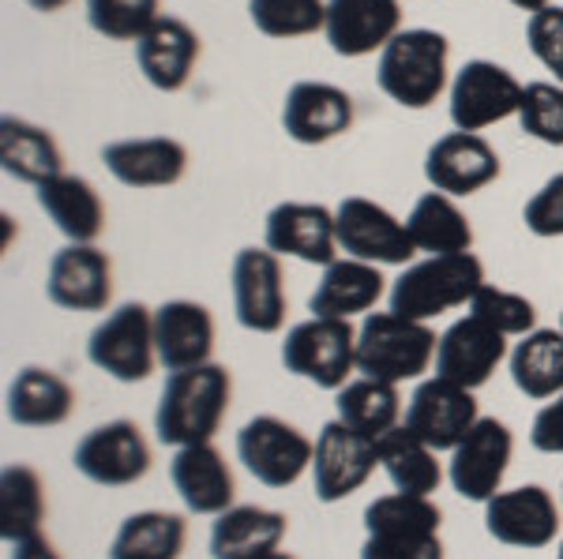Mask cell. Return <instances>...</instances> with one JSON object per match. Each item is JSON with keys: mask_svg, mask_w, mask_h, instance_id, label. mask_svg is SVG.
Segmentation results:
<instances>
[{"mask_svg": "<svg viewBox=\"0 0 563 559\" xmlns=\"http://www.w3.org/2000/svg\"><path fill=\"white\" fill-rule=\"evenodd\" d=\"M526 45L563 87V4H549L526 20Z\"/></svg>", "mask_w": 563, "mask_h": 559, "instance_id": "b9f144b4", "label": "cell"}, {"mask_svg": "<svg viewBox=\"0 0 563 559\" xmlns=\"http://www.w3.org/2000/svg\"><path fill=\"white\" fill-rule=\"evenodd\" d=\"M511 380L526 399L563 394V331L538 327L511 349Z\"/></svg>", "mask_w": 563, "mask_h": 559, "instance_id": "d590c367", "label": "cell"}, {"mask_svg": "<svg viewBox=\"0 0 563 559\" xmlns=\"http://www.w3.org/2000/svg\"><path fill=\"white\" fill-rule=\"evenodd\" d=\"M199 60V34L177 15H162L158 23L135 42V65L143 79L162 90V94H177L188 87Z\"/></svg>", "mask_w": 563, "mask_h": 559, "instance_id": "603a6c76", "label": "cell"}, {"mask_svg": "<svg viewBox=\"0 0 563 559\" xmlns=\"http://www.w3.org/2000/svg\"><path fill=\"white\" fill-rule=\"evenodd\" d=\"M560 331H563V315H560Z\"/></svg>", "mask_w": 563, "mask_h": 559, "instance_id": "f907efd6", "label": "cell"}, {"mask_svg": "<svg viewBox=\"0 0 563 559\" xmlns=\"http://www.w3.org/2000/svg\"><path fill=\"white\" fill-rule=\"evenodd\" d=\"M26 4H31L34 12H42V15H53V12H60L65 4H71V0H26Z\"/></svg>", "mask_w": 563, "mask_h": 559, "instance_id": "bcb514c9", "label": "cell"}, {"mask_svg": "<svg viewBox=\"0 0 563 559\" xmlns=\"http://www.w3.org/2000/svg\"><path fill=\"white\" fill-rule=\"evenodd\" d=\"M45 297L68 312H106L113 301V267L98 245H65L49 259Z\"/></svg>", "mask_w": 563, "mask_h": 559, "instance_id": "ac0fdd59", "label": "cell"}, {"mask_svg": "<svg viewBox=\"0 0 563 559\" xmlns=\"http://www.w3.org/2000/svg\"><path fill=\"white\" fill-rule=\"evenodd\" d=\"M71 466L102 489H124L151 470V447L135 421H109L87 432L71 450Z\"/></svg>", "mask_w": 563, "mask_h": 559, "instance_id": "7c38bea8", "label": "cell"}, {"mask_svg": "<svg viewBox=\"0 0 563 559\" xmlns=\"http://www.w3.org/2000/svg\"><path fill=\"white\" fill-rule=\"evenodd\" d=\"M406 230L413 237V248L429 251V256H459V251L474 248V230H470L466 214L459 211L455 195H443L435 188L413 203Z\"/></svg>", "mask_w": 563, "mask_h": 559, "instance_id": "1f68e13d", "label": "cell"}, {"mask_svg": "<svg viewBox=\"0 0 563 559\" xmlns=\"http://www.w3.org/2000/svg\"><path fill=\"white\" fill-rule=\"evenodd\" d=\"M443 515L432 495L390 492L365 507V548L361 559H443Z\"/></svg>", "mask_w": 563, "mask_h": 559, "instance_id": "277c9868", "label": "cell"}, {"mask_svg": "<svg viewBox=\"0 0 563 559\" xmlns=\"http://www.w3.org/2000/svg\"><path fill=\"white\" fill-rule=\"evenodd\" d=\"M563 526V511H556L549 489L522 484L511 492H496L485 503V529L488 537L507 548H549Z\"/></svg>", "mask_w": 563, "mask_h": 559, "instance_id": "2e32d148", "label": "cell"}, {"mask_svg": "<svg viewBox=\"0 0 563 559\" xmlns=\"http://www.w3.org/2000/svg\"><path fill=\"white\" fill-rule=\"evenodd\" d=\"M530 444L541 455H563V394L538 410V417L530 425Z\"/></svg>", "mask_w": 563, "mask_h": 559, "instance_id": "ee69618b", "label": "cell"}, {"mask_svg": "<svg viewBox=\"0 0 563 559\" xmlns=\"http://www.w3.org/2000/svg\"><path fill=\"white\" fill-rule=\"evenodd\" d=\"M353 98L342 87L301 79L286 90L282 102V128L301 147H320L353 128Z\"/></svg>", "mask_w": 563, "mask_h": 559, "instance_id": "ffe728a7", "label": "cell"}, {"mask_svg": "<svg viewBox=\"0 0 563 559\" xmlns=\"http://www.w3.org/2000/svg\"><path fill=\"white\" fill-rule=\"evenodd\" d=\"M169 481H174L177 495L192 515H222L233 507V470L225 466L222 450L214 444H192L177 447L174 462H169Z\"/></svg>", "mask_w": 563, "mask_h": 559, "instance_id": "cb8c5ba5", "label": "cell"}, {"mask_svg": "<svg viewBox=\"0 0 563 559\" xmlns=\"http://www.w3.org/2000/svg\"><path fill=\"white\" fill-rule=\"evenodd\" d=\"M477 421H481V413H477L474 391L455 380L432 376V380L417 383V391L410 394V402H406L402 425L432 450H455Z\"/></svg>", "mask_w": 563, "mask_h": 559, "instance_id": "8fae6325", "label": "cell"}, {"mask_svg": "<svg viewBox=\"0 0 563 559\" xmlns=\"http://www.w3.org/2000/svg\"><path fill=\"white\" fill-rule=\"evenodd\" d=\"M282 365L323 391H342L357 368V331L350 320H331V315L294 323L282 342Z\"/></svg>", "mask_w": 563, "mask_h": 559, "instance_id": "8992f818", "label": "cell"}, {"mask_svg": "<svg viewBox=\"0 0 563 559\" xmlns=\"http://www.w3.org/2000/svg\"><path fill=\"white\" fill-rule=\"evenodd\" d=\"M519 124L544 147H563V87L560 83H526Z\"/></svg>", "mask_w": 563, "mask_h": 559, "instance_id": "60d3db41", "label": "cell"}, {"mask_svg": "<svg viewBox=\"0 0 563 559\" xmlns=\"http://www.w3.org/2000/svg\"><path fill=\"white\" fill-rule=\"evenodd\" d=\"M102 161L124 188H169L185 177L188 150L169 135H143L109 143L102 147Z\"/></svg>", "mask_w": 563, "mask_h": 559, "instance_id": "484cf974", "label": "cell"}, {"mask_svg": "<svg viewBox=\"0 0 563 559\" xmlns=\"http://www.w3.org/2000/svg\"><path fill=\"white\" fill-rule=\"evenodd\" d=\"M334 230L339 248L350 259H365L376 267H406L417 256L406 222H398L384 203L365 195H346L334 206Z\"/></svg>", "mask_w": 563, "mask_h": 559, "instance_id": "9c48e42d", "label": "cell"}, {"mask_svg": "<svg viewBox=\"0 0 563 559\" xmlns=\"http://www.w3.org/2000/svg\"><path fill=\"white\" fill-rule=\"evenodd\" d=\"M87 357L95 368L121 383H143L158 365V346H154V312L147 304L129 301L113 309L90 331Z\"/></svg>", "mask_w": 563, "mask_h": 559, "instance_id": "52a82bcc", "label": "cell"}, {"mask_svg": "<svg viewBox=\"0 0 563 559\" xmlns=\"http://www.w3.org/2000/svg\"><path fill=\"white\" fill-rule=\"evenodd\" d=\"M470 315H477V320L493 323L499 335L507 338H526L530 331H538V309H533V301H526L522 293H511V290H499V286H481L474 293V301H470Z\"/></svg>", "mask_w": 563, "mask_h": 559, "instance_id": "ab89813d", "label": "cell"}, {"mask_svg": "<svg viewBox=\"0 0 563 559\" xmlns=\"http://www.w3.org/2000/svg\"><path fill=\"white\" fill-rule=\"evenodd\" d=\"M162 20V0H87V23L109 42H140Z\"/></svg>", "mask_w": 563, "mask_h": 559, "instance_id": "f35d334b", "label": "cell"}, {"mask_svg": "<svg viewBox=\"0 0 563 559\" xmlns=\"http://www.w3.org/2000/svg\"><path fill=\"white\" fill-rule=\"evenodd\" d=\"M379 466L376 439L361 436L342 421H327L316 436V458H312V484L320 503H339L365 489L372 470Z\"/></svg>", "mask_w": 563, "mask_h": 559, "instance_id": "5bb4252c", "label": "cell"}, {"mask_svg": "<svg viewBox=\"0 0 563 559\" xmlns=\"http://www.w3.org/2000/svg\"><path fill=\"white\" fill-rule=\"evenodd\" d=\"M376 450H379V466H384V473L390 477L395 492L432 495L443 484V466L435 462V450L429 444H421L406 425L379 436Z\"/></svg>", "mask_w": 563, "mask_h": 559, "instance_id": "836d02e7", "label": "cell"}, {"mask_svg": "<svg viewBox=\"0 0 563 559\" xmlns=\"http://www.w3.org/2000/svg\"><path fill=\"white\" fill-rule=\"evenodd\" d=\"M511 4H515V8H522V12H530V15H533V12H541V8H549L552 0H511Z\"/></svg>", "mask_w": 563, "mask_h": 559, "instance_id": "7dc6e473", "label": "cell"}, {"mask_svg": "<svg viewBox=\"0 0 563 559\" xmlns=\"http://www.w3.org/2000/svg\"><path fill=\"white\" fill-rule=\"evenodd\" d=\"M560 500H563V489H560ZM560 511H563V507H560Z\"/></svg>", "mask_w": 563, "mask_h": 559, "instance_id": "816d5d0a", "label": "cell"}, {"mask_svg": "<svg viewBox=\"0 0 563 559\" xmlns=\"http://www.w3.org/2000/svg\"><path fill=\"white\" fill-rule=\"evenodd\" d=\"M286 537V515L256 503H233L211 526L214 559H260L275 552Z\"/></svg>", "mask_w": 563, "mask_h": 559, "instance_id": "f546056e", "label": "cell"}, {"mask_svg": "<svg viewBox=\"0 0 563 559\" xmlns=\"http://www.w3.org/2000/svg\"><path fill=\"white\" fill-rule=\"evenodd\" d=\"M45 522V484L38 470L23 462L4 466L0 473V537L8 545L42 534Z\"/></svg>", "mask_w": 563, "mask_h": 559, "instance_id": "8d00e7d4", "label": "cell"}, {"mask_svg": "<svg viewBox=\"0 0 563 559\" xmlns=\"http://www.w3.org/2000/svg\"><path fill=\"white\" fill-rule=\"evenodd\" d=\"M233 312L244 331L278 335L286 323L282 256L271 248H241L233 259Z\"/></svg>", "mask_w": 563, "mask_h": 559, "instance_id": "9a60e30c", "label": "cell"}, {"mask_svg": "<svg viewBox=\"0 0 563 559\" xmlns=\"http://www.w3.org/2000/svg\"><path fill=\"white\" fill-rule=\"evenodd\" d=\"M334 410H339L342 425H350L368 439H379L390 428H398L402 394H398V383L361 376V380H350L342 391H334Z\"/></svg>", "mask_w": 563, "mask_h": 559, "instance_id": "e575fe53", "label": "cell"}, {"mask_svg": "<svg viewBox=\"0 0 563 559\" xmlns=\"http://www.w3.org/2000/svg\"><path fill=\"white\" fill-rule=\"evenodd\" d=\"M481 286H485V264L474 251H459V256H429L410 264L395 278L387 297L395 315L429 323L432 315L470 304Z\"/></svg>", "mask_w": 563, "mask_h": 559, "instance_id": "3957f363", "label": "cell"}, {"mask_svg": "<svg viewBox=\"0 0 563 559\" xmlns=\"http://www.w3.org/2000/svg\"><path fill=\"white\" fill-rule=\"evenodd\" d=\"M448 34L429 31V26L398 31L379 53L376 83L402 110H429L448 90Z\"/></svg>", "mask_w": 563, "mask_h": 559, "instance_id": "7a4b0ae2", "label": "cell"}, {"mask_svg": "<svg viewBox=\"0 0 563 559\" xmlns=\"http://www.w3.org/2000/svg\"><path fill=\"white\" fill-rule=\"evenodd\" d=\"M384 293H387V278L379 275V267L346 256V259H334L331 267H323L320 286L308 297V309H312V315L350 320V315L376 309Z\"/></svg>", "mask_w": 563, "mask_h": 559, "instance_id": "f1b7e54d", "label": "cell"}, {"mask_svg": "<svg viewBox=\"0 0 563 559\" xmlns=\"http://www.w3.org/2000/svg\"><path fill=\"white\" fill-rule=\"evenodd\" d=\"M522 83L496 60H466L451 79V124L455 132H481L519 116Z\"/></svg>", "mask_w": 563, "mask_h": 559, "instance_id": "30bf717a", "label": "cell"}, {"mask_svg": "<svg viewBox=\"0 0 563 559\" xmlns=\"http://www.w3.org/2000/svg\"><path fill=\"white\" fill-rule=\"evenodd\" d=\"M522 222L533 237H563V174L549 177L544 185L533 192V200L526 203Z\"/></svg>", "mask_w": 563, "mask_h": 559, "instance_id": "7bdbcfd3", "label": "cell"}, {"mask_svg": "<svg viewBox=\"0 0 563 559\" xmlns=\"http://www.w3.org/2000/svg\"><path fill=\"white\" fill-rule=\"evenodd\" d=\"M38 206L49 214V222L68 237V245H95L106 230V203L98 188L87 177L60 174L34 188Z\"/></svg>", "mask_w": 563, "mask_h": 559, "instance_id": "4316f807", "label": "cell"}, {"mask_svg": "<svg viewBox=\"0 0 563 559\" xmlns=\"http://www.w3.org/2000/svg\"><path fill=\"white\" fill-rule=\"evenodd\" d=\"M260 559H294V556H289V552H278V548H275V552H267V556H260Z\"/></svg>", "mask_w": 563, "mask_h": 559, "instance_id": "c3c4849f", "label": "cell"}, {"mask_svg": "<svg viewBox=\"0 0 563 559\" xmlns=\"http://www.w3.org/2000/svg\"><path fill=\"white\" fill-rule=\"evenodd\" d=\"M398 31H402L398 0H327L323 34L339 57L357 60L376 49L384 53Z\"/></svg>", "mask_w": 563, "mask_h": 559, "instance_id": "7402d4cb", "label": "cell"}, {"mask_svg": "<svg viewBox=\"0 0 563 559\" xmlns=\"http://www.w3.org/2000/svg\"><path fill=\"white\" fill-rule=\"evenodd\" d=\"M504 357H507V335H499L493 323L477 320V315H466V320H455L440 335L435 376L477 391V387L493 380V372Z\"/></svg>", "mask_w": 563, "mask_h": 559, "instance_id": "44dd1931", "label": "cell"}, {"mask_svg": "<svg viewBox=\"0 0 563 559\" xmlns=\"http://www.w3.org/2000/svg\"><path fill=\"white\" fill-rule=\"evenodd\" d=\"M188 545V518L174 511H140L117 529L109 559H180Z\"/></svg>", "mask_w": 563, "mask_h": 559, "instance_id": "d6a6232c", "label": "cell"}, {"mask_svg": "<svg viewBox=\"0 0 563 559\" xmlns=\"http://www.w3.org/2000/svg\"><path fill=\"white\" fill-rule=\"evenodd\" d=\"M238 458L260 484H267V489H289L312 466L316 444L297 425L263 413V417H252L238 432Z\"/></svg>", "mask_w": 563, "mask_h": 559, "instance_id": "ba28073f", "label": "cell"}, {"mask_svg": "<svg viewBox=\"0 0 563 559\" xmlns=\"http://www.w3.org/2000/svg\"><path fill=\"white\" fill-rule=\"evenodd\" d=\"M154 346L166 372L211 365L214 315L196 301H166L162 309H154Z\"/></svg>", "mask_w": 563, "mask_h": 559, "instance_id": "d4e9b609", "label": "cell"}, {"mask_svg": "<svg viewBox=\"0 0 563 559\" xmlns=\"http://www.w3.org/2000/svg\"><path fill=\"white\" fill-rule=\"evenodd\" d=\"M515 436L504 421L481 417L474 428L466 432V439L451 450L448 462V481L462 500L470 503H488L499 492L511 466Z\"/></svg>", "mask_w": 563, "mask_h": 559, "instance_id": "4fadbf2b", "label": "cell"}, {"mask_svg": "<svg viewBox=\"0 0 563 559\" xmlns=\"http://www.w3.org/2000/svg\"><path fill=\"white\" fill-rule=\"evenodd\" d=\"M8 421L20 428H57L76 410V387L49 368H23L8 383Z\"/></svg>", "mask_w": 563, "mask_h": 559, "instance_id": "83f0119b", "label": "cell"}, {"mask_svg": "<svg viewBox=\"0 0 563 559\" xmlns=\"http://www.w3.org/2000/svg\"><path fill=\"white\" fill-rule=\"evenodd\" d=\"M12 559H60V552L53 548L49 537L34 534V537L20 540V545H12Z\"/></svg>", "mask_w": 563, "mask_h": 559, "instance_id": "f6af8a7d", "label": "cell"}, {"mask_svg": "<svg viewBox=\"0 0 563 559\" xmlns=\"http://www.w3.org/2000/svg\"><path fill=\"white\" fill-rule=\"evenodd\" d=\"M249 20L267 38H308L323 31L327 0H249Z\"/></svg>", "mask_w": 563, "mask_h": 559, "instance_id": "74e56055", "label": "cell"}, {"mask_svg": "<svg viewBox=\"0 0 563 559\" xmlns=\"http://www.w3.org/2000/svg\"><path fill=\"white\" fill-rule=\"evenodd\" d=\"M233 399V376L222 365H199L185 372H169L162 387L158 410H154V432L166 447L211 444L222 428Z\"/></svg>", "mask_w": 563, "mask_h": 559, "instance_id": "6da1fadb", "label": "cell"}, {"mask_svg": "<svg viewBox=\"0 0 563 559\" xmlns=\"http://www.w3.org/2000/svg\"><path fill=\"white\" fill-rule=\"evenodd\" d=\"M435 349L440 338L429 323L395 312H368L357 331V372L387 383L421 380L432 368Z\"/></svg>", "mask_w": 563, "mask_h": 559, "instance_id": "5b68a950", "label": "cell"}, {"mask_svg": "<svg viewBox=\"0 0 563 559\" xmlns=\"http://www.w3.org/2000/svg\"><path fill=\"white\" fill-rule=\"evenodd\" d=\"M556 559H563V540H560V552H556Z\"/></svg>", "mask_w": 563, "mask_h": 559, "instance_id": "681fc988", "label": "cell"}, {"mask_svg": "<svg viewBox=\"0 0 563 559\" xmlns=\"http://www.w3.org/2000/svg\"><path fill=\"white\" fill-rule=\"evenodd\" d=\"M424 177L443 195H474L499 177V155L485 135L448 132L424 155Z\"/></svg>", "mask_w": 563, "mask_h": 559, "instance_id": "d6986e66", "label": "cell"}, {"mask_svg": "<svg viewBox=\"0 0 563 559\" xmlns=\"http://www.w3.org/2000/svg\"><path fill=\"white\" fill-rule=\"evenodd\" d=\"M0 166L8 177L38 188L65 174V155L53 132H45L42 124H31L23 116H0Z\"/></svg>", "mask_w": 563, "mask_h": 559, "instance_id": "4dcf8cb0", "label": "cell"}, {"mask_svg": "<svg viewBox=\"0 0 563 559\" xmlns=\"http://www.w3.org/2000/svg\"><path fill=\"white\" fill-rule=\"evenodd\" d=\"M263 248L312 267H331L342 251L339 230H334V211H327L323 203L294 200L271 206L267 222H263Z\"/></svg>", "mask_w": 563, "mask_h": 559, "instance_id": "e0dca14e", "label": "cell"}]
</instances>
